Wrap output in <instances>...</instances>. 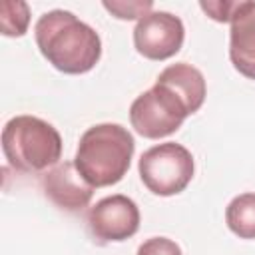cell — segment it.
I'll return each mask as SVG.
<instances>
[{
  "label": "cell",
  "instance_id": "5bb4252c",
  "mask_svg": "<svg viewBox=\"0 0 255 255\" xmlns=\"http://www.w3.org/2000/svg\"><path fill=\"white\" fill-rule=\"evenodd\" d=\"M137 255H183L179 245L167 237H151L137 247Z\"/></svg>",
  "mask_w": 255,
  "mask_h": 255
},
{
  "label": "cell",
  "instance_id": "4fadbf2b",
  "mask_svg": "<svg viewBox=\"0 0 255 255\" xmlns=\"http://www.w3.org/2000/svg\"><path fill=\"white\" fill-rule=\"evenodd\" d=\"M104 8L120 18V20H141L143 16H147L153 8V2L151 0H135V2H124V0H106L104 2Z\"/></svg>",
  "mask_w": 255,
  "mask_h": 255
},
{
  "label": "cell",
  "instance_id": "277c9868",
  "mask_svg": "<svg viewBox=\"0 0 255 255\" xmlns=\"http://www.w3.org/2000/svg\"><path fill=\"white\" fill-rule=\"evenodd\" d=\"M143 185L161 197L181 193L193 179L195 163L187 147L175 141H165L141 153L137 163Z\"/></svg>",
  "mask_w": 255,
  "mask_h": 255
},
{
  "label": "cell",
  "instance_id": "9c48e42d",
  "mask_svg": "<svg viewBox=\"0 0 255 255\" xmlns=\"http://www.w3.org/2000/svg\"><path fill=\"white\" fill-rule=\"evenodd\" d=\"M229 24L231 64L241 76L255 80V2L239 0Z\"/></svg>",
  "mask_w": 255,
  "mask_h": 255
},
{
  "label": "cell",
  "instance_id": "5b68a950",
  "mask_svg": "<svg viewBox=\"0 0 255 255\" xmlns=\"http://www.w3.org/2000/svg\"><path fill=\"white\" fill-rule=\"evenodd\" d=\"M189 116L183 102L165 86L153 84L147 92L139 94L129 106L131 128L147 139L167 137L181 128Z\"/></svg>",
  "mask_w": 255,
  "mask_h": 255
},
{
  "label": "cell",
  "instance_id": "3957f363",
  "mask_svg": "<svg viewBox=\"0 0 255 255\" xmlns=\"http://www.w3.org/2000/svg\"><path fill=\"white\" fill-rule=\"evenodd\" d=\"M2 151L16 171H44L60 163L62 135L36 116H16L2 129Z\"/></svg>",
  "mask_w": 255,
  "mask_h": 255
},
{
  "label": "cell",
  "instance_id": "ba28073f",
  "mask_svg": "<svg viewBox=\"0 0 255 255\" xmlns=\"http://www.w3.org/2000/svg\"><path fill=\"white\" fill-rule=\"evenodd\" d=\"M46 197L66 211H82L94 195V187L82 177L74 161H60L42 177Z\"/></svg>",
  "mask_w": 255,
  "mask_h": 255
},
{
  "label": "cell",
  "instance_id": "52a82bcc",
  "mask_svg": "<svg viewBox=\"0 0 255 255\" xmlns=\"http://www.w3.org/2000/svg\"><path fill=\"white\" fill-rule=\"evenodd\" d=\"M139 209L128 195L116 193L100 199L88 211V229L102 241H126L139 229Z\"/></svg>",
  "mask_w": 255,
  "mask_h": 255
},
{
  "label": "cell",
  "instance_id": "8fae6325",
  "mask_svg": "<svg viewBox=\"0 0 255 255\" xmlns=\"http://www.w3.org/2000/svg\"><path fill=\"white\" fill-rule=\"evenodd\" d=\"M225 221L239 239H255V193L233 197L225 209Z\"/></svg>",
  "mask_w": 255,
  "mask_h": 255
},
{
  "label": "cell",
  "instance_id": "6da1fadb",
  "mask_svg": "<svg viewBox=\"0 0 255 255\" xmlns=\"http://www.w3.org/2000/svg\"><path fill=\"white\" fill-rule=\"evenodd\" d=\"M40 54L64 74H86L102 56L98 32L68 10H50L34 26Z\"/></svg>",
  "mask_w": 255,
  "mask_h": 255
},
{
  "label": "cell",
  "instance_id": "30bf717a",
  "mask_svg": "<svg viewBox=\"0 0 255 255\" xmlns=\"http://www.w3.org/2000/svg\"><path fill=\"white\" fill-rule=\"evenodd\" d=\"M155 82L165 86V88H169L183 102V106L187 108L189 116L195 114L205 102V94H207L205 78L191 64H185V62L171 64V66H167L165 70L159 72Z\"/></svg>",
  "mask_w": 255,
  "mask_h": 255
},
{
  "label": "cell",
  "instance_id": "7a4b0ae2",
  "mask_svg": "<svg viewBox=\"0 0 255 255\" xmlns=\"http://www.w3.org/2000/svg\"><path fill=\"white\" fill-rule=\"evenodd\" d=\"M135 141L120 124L88 128L76 149V169L92 187H108L124 179L129 169Z\"/></svg>",
  "mask_w": 255,
  "mask_h": 255
},
{
  "label": "cell",
  "instance_id": "7c38bea8",
  "mask_svg": "<svg viewBox=\"0 0 255 255\" xmlns=\"http://www.w3.org/2000/svg\"><path fill=\"white\" fill-rule=\"evenodd\" d=\"M30 24V8L26 2L4 0L0 4V28L4 36H24Z\"/></svg>",
  "mask_w": 255,
  "mask_h": 255
},
{
  "label": "cell",
  "instance_id": "8992f818",
  "mask_svg": "<svg viewBox=\"0 0 255 255\" xmlns=\"http://www.w3.org/2000/svg\"><path fill=\"white\" fill-rule=\"evenodd\" d=\"M185 38L183 22L171 12H149L141 20H137L133 28V46L137 54L147 60H167L175 56Z\"/></svg>",
  "mask_w": 255,
  "mask_h": 255
},
{
  "label": "cell",
  "instance_id": "9a60e30c",
  "mask_svg": "<svg viewBox=\"0 0 255 255\" xmlns=\"http://www.w3.org/2000/svg\"><path fill=\"white\" fill-rule=\"evenodd\" d=\"M237 4L239 2H221V0H217V2H199V6H201V10L209 16V18H213L215 22H231V18H233V12L237 10Z\"/></svg>",
  "mask_w": 255,
  "mask_h": 255
}]
</instances>
